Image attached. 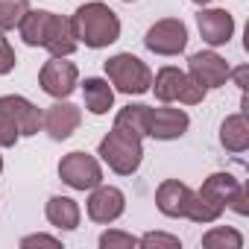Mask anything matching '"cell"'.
<instances>
[{
    "label": "cell",
    "mask_w": 249,
    "mask_h": 249,
    "mask_svg": "<svg viewBox=\"0 0 249 249\" xmlns=\"http://www.w3.org/2000/svg\"><path fill=\"white\" fill-rule=\"evenodd\" d=\"M71 27H73V36L76 41H82L85 47L91 50H100V47H108L120 38V18L114 9H108L100 0H91V3L79 6L71 18Z\"/></svg>",
    "instance_id": "obj_1"
},
{
    "label": "cell",
    "mask_w": 249,
    "mask_h": 249,
    "mask_svg": "<svg viewBox=\"0 0 249 249\" xmlns=\"http://www.w3.org/2000/svg\"><path fill=\"white\" fill-rule=\"evenodd\" d=\"M41 129V108L33 106L21 94L0 97V150L15 147L18 138L38 135Z\"/></svg>",
    "instance_id": "obj_2"
},
{
    "label": "cell",
    "mask_w": 249,
    "mask_h": 249,
    "mask_svg": "<svg viewBox=\"0 0 249 249\" xmlns=\"http://www.w3.org/2000/svg\"><path fill=\"white\" fill-rule=\"evenodd\" d=\"M97 156L117 173V176H132L141 161H144V147H141V138L135 135H126L120 129H111L100 147H97Z\"/></svg>",
    "instance_id": "obj_3"
},
{
    "label": "cell",
    "mask_w": 249,
    "mask_h": 249,
    "mask_svg": "<svg viewBox=\"0 0 249 249\" xmlns=\"http://www.w3.org/2000/svg\"><path fill=\"white\" fill-rule=\"evenodd\" d=\"M106 76L120 94H147L153 85V71L132 53H117L106 62Z\"/></svg>",
    "instance_id": "obj_4"
},
{
    "label": "cell",
    "mask_w": 249,
    "mask_h": 249,
    "mask_svg": "<svg viewBox=\"0 0 249 249\" xmlns=\"http://www.w3.org/2000/svg\"><path fill=\"white\" fill-rule=\"evenodd\" d=\"M150 88L156 91V97H159L161 103L199 106V103L205 100V88H202L196 79H191V73H185V71H179V68H170V65L156 73V79H153Z\"/></svg>",
    "instance_id": "obj_5"
},
{
    "label": "cell",
    "mask_w": 249,
    "mask_h": 249,
    "mask_svg": "<svg viewBox=\"0 0 249 249\" xmlns=\"http://www.w3.org/2000/svg\"><path fill=\"white\" fill-rule=\"evenodd\" d=\"M59 179L73 191H91L103 182V167L94 156L76 150V153H68L59 161Z\"/></svg>",
    "instance_id": "obj_6"
},
{
    "label": "cell",
    "mask_w": 249,
    "mask_h": 249,
    "mask_svg": "<svg viewBox=\"0 0 249 249\" xmlns=\"http://www.w3.org/2000/svg\"><path fill=\"white\" fill-rule=\"evenodd\" d=\"M144 44L159 56H179L188 47V27L179 18H161L147 30Z\"/></svg>",
    "instance_id": "obj_7"
},
{
    "label": "cell",
    "mask_w": 249,
    "mask_h": 249,
    "mask_svg": "<svg viewBox=\"0 0 249 249\" xmlns=\"http://www.w3.org/2000/svg\"><path fill=\"white\" fill-rule=\"evenodd\" d=\"M76 82H79V71H76L73 62H65V56H53V59L44 62L41 71H38V85H41V91L50 94V97H56V100L71 97L73 88H76Z\"/></svg>",
    "instance_id": "obj_8"
},
{
    "label": "cell",
    "mask_w": 249,
    "mask_h": 249,
    "mask_svg": "<svg viewBox=\"0 0 249 249\" xmlns=\"http://www.w3.org/2000/svg\"><path fill=\"white\" fill-rule=\"evenodd\" d=\"M188 73H191V79H196L208 91V88H223L231 76V68L220 53L202 50V53H194L188 59Z\"/></svg>",
    "instance_id": "obj_9"
},
{
    "label": "cell",
    "mask_w": 249,
    "mask_h": 249,
    "mask_svg": "<svg viewBox=\"0 0 249 249\" xmlns=\"http://www.w3.org/2000/svg\"><path fill=\"white\" fill-rule=\"evenodd\" d=\"M88 217L94 220V223H103V226H108V223H114L123 211H126V196H123V191L120 188H111V185H97V188H91V196H88Z\"/></svg>",
    "instance_id": "obj_10"
},
{
    "label": "cell",
    "mask_w": 249,
    "mask_h": 249,
    "mask_svg": "<svg viewBox=\"0 0 249 249\" xmlns=\"http://www.w3.org/2000/svg\"><path fill=\"white\" fill-rule=\"evenodd\" d=\"M82 123V111L73 103H53L44 114H41V126L53 141H68Z\"/></svg>",
    "instance_id": "obj_11"
},
{
    "label": "cell",
    "mask_w": 249,
    "mask_h": 249,
    "mask_svg": "<svg viewBox=\"0 0 249 249\" xmlns=\"http://www.w3.org/2000/svg\"><path fill=\"white\" fill-rule=\"evenodd\" d=\"M188 126H191L188 111L161 106V108H153V114H150V135H147V138H156V141H176V138H182V135L188 132Z\"/></svg>",
    "instance_id": "obj_12"
},
{
    "label": "cell",
    "mask_w": 249,
    "mask_h": 249,
    "mask_svg": "<svg viewBox=\"0 0 249 249\" xmlns=\"http://www.w3.org/2000/svg\"><path fill=\"white\" fill-rule=\"evenodd\" d=\"M196 27H199L202 41L211 47H223L234 36V18L226 9H202L196 15Z\"/></svg>",
    "instance_id": "obj_13"
},
{
    "label": "cell",
    "mask_w": 249,
    "mask_h": 249,
    "mask_svg": "<svg viewBox=\"0 0 249 249\" xmlns=\"http://www.w3.org/2000/svg\"><path fill=\"white\" fill-rule=\"evenodd\" d=\"M191 188L179 179H164L156 191V205L164 217H185L188 202H191Z\"/></svg>",
    "instance_id": "obj_14"
},
{
    "label": "cell",
    "mask_w": 249,
    "mask_h": 249,
    "mask_svg": "<svg viewBox=\"0 0 249 249\" xmlns=\"http://www.w3.org/2000/svg\"><path fill=\"white\" fill-rule=\"evenodd\" d=\"M76 36H73V27H71V18H62L56 12H50V24H47V33H44V50H50V56H71L76 50Z\"/></svg>",
    "instance_id": "obj_15"
},
{
    "label": "cell",
    "mask_w": 249,
    "mask_h": 249,
    "mask_svg": "<svg viewBox=\"0 0 249 249\" xmlns=\"http://www.w3.org/2000/svg\"><path fill=\"white\" fill-rule=\"evenodd\" d=\"M150 114L153 108L144 106V103H129V106H123L114 117V129L120 132H126V135H135V138H147L150 135Z\"/></svg>",
    "instance_id": "obj_16"
},
{
    "label": "cell",
    "mask_w": 249,
    "mask_h": 249,
    "mask_svg": "<svg viewBox=\"0 0 249 249\" xmlns=\"http://www.w3.org/2000/svg\"><path fill=\"white\" fill-rule=\"evenodd\" d=\"M44 214H47L50 226H53V229H62V231L79 229V217H82L76 199H71V196H50Z\"/></svg>",
    "instance_id": "obj_17"
},
{
    "label": "cell",
    "mask_w": 249,
    "mask_h": 249,
    "mask_svg": "<svg viewBox=\"0 0 249 249\" xmlns=\"http://www.w3.org/2000/svg\"><path fill=\"white\" fill-rule=\"evenodd\" d=\"M82 94H85V108L91 114H106L111 106H114V88L108 85V79H100V76H88L82 82Z\"/></svg>",
    "instance_id": "obj_18"
},
{
    "label": "cell",
    "mask_w": 249,
    "mask_h": 249,
    "mask_svg": "<svg viewBox=\"0 0 249 249\" xmlns=\"http://www.w3.org/2000/svg\"><path fill=\"white\" fill-rule=\"evenodd\" d=\"M220 144L229 153H243L249 147V123L246 114H229L220 126Z\"/></svg>",
    "instance_id": "obj_19"
},
{
    "label": "cell",
    "mask_w": 249,
    "mask_h": 249,
    "mask_svg": "<svg viewBox=\"0 0 249 249\" xmlns=\"http://www.w3.org/2000/svg\"><path fill=\"white\" fill-rule=\"evenodd\" d=\"M223 211H226V205L220 202V199H214V196H208L205 191H194L191 194V202H188V211H185V217L188 220H194V223H217L220 217H223Z\"/></svg>",
    "instance_id": "obj_20"
},
{
    "label": "cell",
    "mask_w": 249,
    "mask_h": 249,
    "mask_svg": "<svg viewBox=\"0 0 249 249\" xmlns=\"http://www.w3.org/2000/svg\"><path fill=\"white\" fill-rule=\"evenodd\" d=\"M243 185L231 176V173H211L205 182H202V188L199 191H205L208 196H214V199H220L226 208H229V202H231V196L240 191Z\"/></svg>",
    "instance_id": "obj_21"
},
{
    "label": "cell",
    "mask_w": 249,
    "mask_h": 249,
    "mask_svg": "<svg viewBox=\"0 0 249 249\" xmlns=\"http://www.w3.org/2000/svg\"><path fill=\"white\" fill-rule=\"evenodd\" d=\"M202 246L205 249H240L243 234L237 229H231V226H217V229L202 234Z\"/></svg>",
    "instance_id": "obj_22"
},
{
    "label": "cell",
    "mask_w": 249,
    "mask_h": 249,
    "mask_svg": "<svg viewBox=\"0 0 249 249\" xmlns=\"http://www.w3.org/2000/svg\"><path fill=\"white\" fill-rule=\"evenodd\" d=\"M30 12V0H0V33L15 30Z\"/></svg>",
    "instance_id": "obj_23"
},
{
    "label": "cell",
    "mask_w": 249,
    "mask_h": 249,
    "mask_svg": "<svg viewBox=\"0 0 249 249\" xmlns=\"http://www.w3.org/2000/svg\"><path fill=\"white\" fill-rule=\"evenodd\" d=\"M100 246H103V249H132V246H138V237L129 234V231L108 229V231L100 234Z\"/></svg>",
    "instance_id": "obj_24"
},
{
    "label": "cell",
    "mask_w": 249,
    "mask_h": 249,
    "mask_svg": "<svg viewBox=\"0 0 249 249\" xmlns=\"http://www.w3.org/2000/svg\"><path fill=\"white\" fill-rule=\"evenodd\" d=\"M138 246L153 249V246H164V249H179L182 240L176 234H164V231H147L144 237H138Z\"/></svg>",
    "instance_id": "obj_25"
},
{
    "label": "cell",
    "mask_w": 249,
    "mask_h": 249,
    "mask_svg": "<svg viewBox=\"0 0 249 249\" xmlns=\"http://www.w3.org/2000/svg\"><path fill=\"white\" fill-rule=\"evenodd\" d=\"M15 65H18V56H15V50H12L9 38L0 33V76L12 73V71H15Z\"/></svg>",
    "instance_id": "obj_26"
},
{
    "label": "cell",
    "mask_w": 249,
    "mask_h": 249,
    "mask_svg": "<svg viewBox=\"0 0 249 249\" xmlns=\"http://www.w3.org/2000/svg\"><path fill=\"white\" fill-rule=\"evenodd\" d=\"M33 246H50V249H59L62 240H59V237H50V234H27V237H21V249H33Z\"/></svg>",
    "instance_id": "obj_27"
},
{
    "label": "cell",
    "mask_w": 249,
    "mask_h": 249,
    "mask_svg": "<svg viewBox=\"0 0 249 249\" xmlns=\"http://www.w3.org/2000/svg\"><path fill=\"white\" fill-rule=\"evenodd\" d=\"M229 208H231V211H237V214H246V211H249V205H246V188H240V191L231 196Z\"/></svg>",
    "instance_id": "obj_28"
},
{
    "label": "cell",
    "mask_w": 249,
    "mask_h": 249,
    "mask_svg": "<svg viewBox=\"0 0 249 249\" xmlns=\"http://www.w3.org/2000/svg\"><path fill=\"white\" fill-rule=\"evenodd\" d=\"M231 76L237 79V85H240V88H246V68H237V71H234Z\"/></svg>",
    "instance_id": "obj_29"
},
{
    "label": "cell",
    "mask_w": 249,
    "mask_h": 249,
    "mask_svg": "<svg viewBox=\"0 0 249 249\" xmlns=\"http://www.w3.org/2000/svg\"><path fill=\"white\" fill-rule=\"evenodd\" d=\"M194 3H196V6H205V3H211V0H194Z\"/></svg>",
    "instance_id": "obj_30"
},
{
    "label": "cell",
    "mask_w": 249,
    "mask_h": 249,
    "mask_svg": "<svg viewBox=\"0 0 249 249\" xmlns=\"http://www.w3.org/2000/svg\"><path fill=\"white\" fill-rule=\"evenodd\" d=\"M0 173H3V156H0Z\"/></svg>",
    "instance_id": "obj_31"
},
{
    "label": "cell",
    "mask_w": 249,
    "mask_h": 249,
    "mask_svg": "<svg viewBox=\"0 0 249 249\" xmlns=\"http://www.w3.org/2000/svg\"><path fill=\"white\" fill-rule=\"evenodd\" d=\"M123 3H132V0H123Z\"/></svg>",
    "instance_id": "obj_32"
}]
</instances>
